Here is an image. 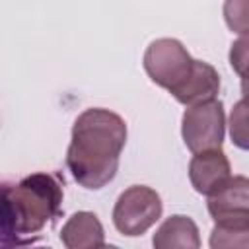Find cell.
<instances>
[{
    "label": "cell",
    "mask_w": 249,
    "mask_h": 249,
    "mask_svg": "<svg viewBox=\"0 0 249 249\" xmlns=\"http://www.w3.org/2000/svg\"><path fill=\"white\" fill-rule=\"evenodd\" d=\"M126 142V123L121 115L91 107L72 126L66 165L84 189H101L111 183L119 169V156Z\"/></svg>",
    "instance_id": "6da1fadb"
},
{
    "label": "cell",
    "mask_w": 249,
    "mask_h": 249,
    "mask_svg": "<svg viewBox=\"0 0 249 249\" xmlns=\"http://www.w3.org/2000/svg\"><path fill=\"white\" fill-rule=\"evenodd\" d=\"M62 189L49 173H33L0 189V235H31L58 212Z\"/></svg>",
    "instance_id": "7a4b0ae2"
},
{
    "label": "cell",
    "mask_w": 249,
    "mask_h": 249,
    "mask_svg": "<svg viewBox=\"0 0 249 249\" xmlns=\"http://www.w3.org/2000/svg\"><path fill=\"white\" fill-rule=\"evenodd\" d=\"M142 64L150 80L171 93L189 78L195 58L187 53L181 41L161 37L148 45Z\"/></svg>",
    "instance_id": "3957f363"
},
{
    "label": "cell",
    "mask_w": 249,
    "mask_h": 249,
    "mask_svg": "<svg viewBox=\"0 0 249 249\" xmlns=\"http://www.w3.org/2000/svg\"><path fill=\"white\" fill-rule=\"evenodd\" d=\"M160 195L146 185H132L119 195L113 208V224L119 233L136 237L146 233L161 216Z\"/></svg>",
    "instance_id": "277c9868"
},
{
    "label": "cell",
    "mask_w": 249,
    "mask_h": 249,
    "mask_svg": "<svg viewBox=\"0 0 249 249\" xmlns=\"http://www.w3.org/2000/svg\"><path fill=\"white\" fill-rule=\"evenodd\" d=\"M224 132H226L224 105L218 99L189 105V109L183 113L181 134L185 146L193 154L222 150Z\"/></svg>",
    "instance_id": "5b68a950"
},
{
    "label": "cell",
    "mask_w": 249,
    "mask_h": 249,
    "mask_svg": "<svg viewBox=\"0 0 249 249\" xmlns=\"http://www.w3.org/2000/svg\"><path fill=\"white\" fill-rule=\"evenodd\" d=\"M208 212L216 226L249 230V181L243 175L230 177L226 185L208 195Z\"/></svg>",
    "instance_id": "8992f818"
},
{
    "label": "cell",
    "mask_w": 249,
    "mask_h": 249,
    "mask_svg": "<svg viewBox=\"0 0 249 249\" xmlns=\"http://www.w3.org/2000/svg\"><path fill=\"white\" fill-rule=\"evenodd\" d=\"M231 177L230 160L222 150H208L198 152L193 156L189 163V179L196 193L212 195L222 185H226Z\"/></svg>",
    "instance_id": "52a82bcc"
},
{
    "label": "cell",
    "mask_w": 249,
    "mask_h": 249,
    "mask_svg": "<svg viewBox=\"0 0 249 249\" xmlns=\"http://www.w3.org/2000/svg\"><path fill=\"white\" fill-rule=\"evenodd\" d=\"M220 91V74L218 70L204 62V60H195L193 70L189 74V78L171 91V95L183 103V105H195V103H202V101H210L216 99Z\"/></svg>",
    "instance_id": "ba28073f"
},
{
    "label": "cell",
    "mask_w": 249,
    "mask_h": 249,
    "mask_svg": "<svg viewBox=\"0 0 249 249\" xmlns=\"http://www.w3.org/2000/svg\"><path fill=\"white\" fill-rule=\"evenodd\" d=\"M60 241L68 249H91L103 247L105 233L99 218L93 212H76L62 226Z\"/></svg>",
    "instance_id": "9c48e42d"
},
{
    "label": "cell",
    "mask_w": 249,
    "mask_h": 249,
    "mask_svg": "<svg viewBox=\"0 0 249 249\" xmlns=\"http://www.w3.org/2000/svg\"><path fill=\"white\" fill-rule=\"evenodd\" d=\"M156 249H196L200 247L196 224L183 214L169 216L154 233Z\"/></svg>",
    "instance_id": "30bf717a"
},
{
    "label": "cell",
    "mask_w": 249,
    "mask_h": 249,
    "mask_svg": "<svg viewBox=\"0 0 249 249\" xmlns=\"http://www.w3.org/2000/svg\"><path fill=\"white\" fill-rule=\"evenodd\" d=\"M247 233L249 230H231V228H220L214 226L210 245L212 247H231V245H247Z\"/></svg>",
    "instance_id": "8fae6325"
},
{
    "label": "cell",
    "mask_w": 249,
    "mask_h": 249,
    "mask_svg": "<svg viewBox=\"0 0 249 249\" xmlns=\"http://www.w3.org/2000/svg\"><path fill=\"white\" fill-rule=\"evenodd\" d=\"M230 60H231V66H235V68H237V72H239V74H243V60H245V39H239L235 45H231Z\"/></svg>",
    "instance_id": "7c38bea8"
}]
</instances>
